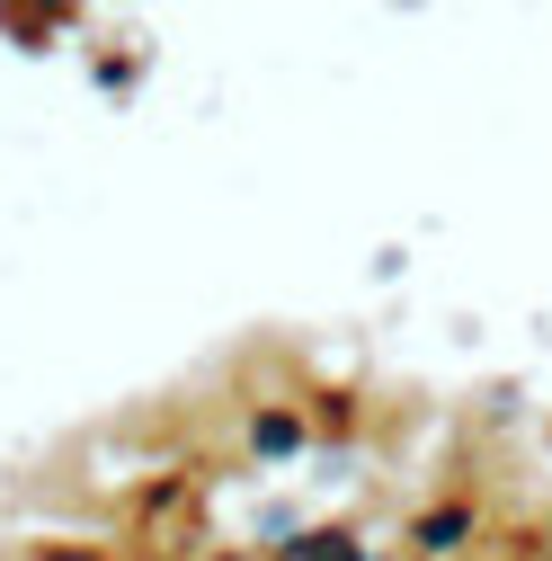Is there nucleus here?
Instances as JSON below:
<instances>
[{
	"instance_id": "f03ea898",
	"label": "nucleus",
	"mask_w": 552,
	"mask_h": 561,
	"mask_svg": "<svg viewBox=\"0 0 552 561\" xmlns=\"http://www.w3.org/2000/svg\"><path fill=\"white\" fill-rule=\"evenodd\" d=\"M295 446H303V419H295V410H250V455L286 463Z\"/></svg>"
},
{
	"instance_id": "20e7f679",
	"label": "nucleus",
	"mask_w": 552,
	"mask_h": 561,
	"mask_svg": "<svg viewBox=\"0 0 552 561\" xmlns=\"http://www.w3.org/2000/svg\"><path fill=\"white\" fill-rule=\"evenodd\" d=\"M36 561H107V552H90V543H45Z\"/></svg>"
},
{
	"instance_id": "f257e3e1",
	"label": "nucleus",
	"mask_w": 552,
	"mask_h": 561,
	"mask_svg": "<svg viewBox=\"0 0 552 561\" xmlns=\"http://www.w3.org/2000/svg\"><path fill=\"white\" fill-rule=\"evenodd\" d=\"M472 535H481L472 500H437V508L410 517V552H419V561H463V552H472Z\"/></svg>"
},
{
	"instance_id": "7ed1b4c3",
	"label": "nucleus",
	"mask_w": 552,
	"mask_h": 561,
	"mask_svg": "<svg viewBox=\"0 0 552 561\" xmlns=\"http://www.w3.org/2000/svg\"><path fill=\"white\" fill-rule=\"evenodd\" d=\"M276 561H357V535H338V526H303V535H286V552Z\"/></svg>"
},
{
	"instance_id": "39448f33",
	"label": "nucleus",
	"mask_w": 552,
	"mask_h": 561,
	"mask_svg": "<svg viewBox=\"0 0 552 561\" xmlns=\"http://www.w3.org/2000/svg\"><path fill=\"white\" fill-rule=\"evenodd\" d=\"M215 561H250V552H215Z\"/></svg>"
}]
</instances>
